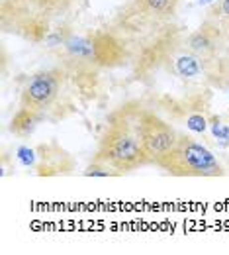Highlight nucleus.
I'll list each match as a JSON object with an SVG mask.
<instances>
[{
    "label": "nucleus",
    "instance_id": "f257e3e1",
    "mask_svg": "<svg viewBox=\"0 0 229 255\" xmlns=\"http://www.w3.org/2000/svg\"><path fill=\"white\" fill-rule=\"evenodd\" d=\"M143 112L145 110L137 104H126L112 112L94 159L110 165L120 175L147 165L149 159L143 145Z\"/></svg>",
    "mask_w": 229,
    "mask_h": 255
},
{
    "label": "nucleus",
    "instance_id": "f03ea898",
    "mask_svg": "<svg viewBox=\"0 0 229 255\" xmlns=\"http://www.w3.org/2000/svg\"><path fill=\"white\" fill-rule=\"evenodd\" d=\"M172 177H224L218 157L190 135H178L176 145L155 163Z\"/></svg>",
    "mask_w": 229,
    "mask_h": 255
},
{
    "label": "nucleus",
    "instance_id": "7ed1b4c3",
    "mask_svg": "<svg viewBox=\"0 0 229 255\" xmlns=\"http://www.w3.org/2000/svg\"><path fill=\"white\" fill-rule=\"evenodd\" d=\"M59 89H61V73L59 71L35 73L22 91V108L32 110L41 116L55 102Z\"/></svg>",
    "mask_w": 229,
    "mask_h": 255
},
{
    "label": "nucleus",
    "instance_id": "20e7f679",
    "mask_svg": "<svg viewBox=\"0 0 229 255\" xmlns=\"http://www.w3.org/2000/svg\"><path fill=\"white\" fill-rule=\"evenodd\" d=\"M4 2H14V6L12 10H2V20H8L12 16L14 22L22 26L30 14V20L24 28L35 30L37 26H45L53 16H57V12L65 10L73 0H4Z\"/></svg>",
    "mask_w": 229,
    "mask_h": 255
},
{
    "label": "nucleus",
    "instance_id": "39448f33",
    "mask_svg": "<svg viewBox=\"0 0 229 255\" xmlns=\"http://www.w3.org/2000/svg\"><path fill=\"white\" fill-rule=\"evenodd\" d=\"M176 129L155 116L153 112H143V145L149 163H157L163 155H166L178 141Z\"/></svg>",
    "mask_w": 229,
    "mask_h": 255
},
{
    "label": "nucleus",
    "instance_id": "423d86ee",
    "mask_svg": "<svg viewBox=\"0 0 229 255\" xmlns=\"http://www.w3.org/2000/svg\"><path fill=\"white\" fill-rule=\"evenodd\" d=\"M222 28L224 26H220L218 22L208 18L196 32H192L186 37V49L198 55L202 61H212L218 55L222 43H226Z\"/></svg>",
    "mask_w": 229,
    "mask_h": 255
},
{
    "label": "nucleus",
    "instance_id": "0eeeda50",
    "mask_svg": "<svg viewBox=\"0 0 229 255\" xmlns=\"http://www.w3.org/2000/svg\"><path fill=\"white\" fill-rule=\"evenodd\" d=\"M174 71H176L180 77H184V79H194V77H198V75L204 71V61H202L198 55H194L192 51L186 49V53H182V55L176 57V61H174Z\"/></svg>",
    "mask_w": 229,
    "mask_h": 255
},
{
    "label": "nucleus",
    "instance_id": "6e6552de",
    "mask_svg": "<svg viewBox=\"0 0 229 255\" xmlns=\"http://www.w3.org/2000/svg\"><path fill=\"white\" fill-rule=\"evenodd\" d=\"M180 0H135V6L143 14L151 16H170Z\"/></svg>",
    "mask_w": 229,
    "mask_h": 255
},
{
    "label": "nucleus",
    "instance_id": "1a4fd4ad",
    "mask_svg": "<svg viewBox=\"0 0 229 255\" xmlns=\"http://www.w3.org/2000/svg\"><path fill=\"white\" fill-rule=\"evenodd\" d=\"M39 118H41L39 114H35V112H32V110H26V108H22V106H20V110L16 112V116H14V120H12L10 129H12L16 135L26 137V135H30V133H32L33 126L37 124V120H39Z\"/></svg>",
    "mask_w": 229,
    "mask_h": 255
},
{
    "label": "nucleus",
    "instance_id": "9d476101",
    "mask_svg": "<svg viewBox=\"0 0 229 255\" xmlns=\"http://www.w3.org/2000/svg\"><path fill=\"white\" fill-rule=\"evenodd\" d=\"M114 175H120V173L116 169H112L110 165L96 159H92V163L84 169V177H114Z\"/></svg>",
    "mask_w": 229,
    "mask_h": 255
},
{
    "label": "nucleus",
    "instance_id": "9b49d317",
    "mask_svg": "<svg viewBox=\"0 0 229 255\" xmlns=\"http://www.w3.org/2000/svg\"><path fill=\"white\" fill-rule=\"evenodd\" d=\"M212 135L218 139L220 145H229V126L222 124L220 120H212Z\"/></svg>",
    "mask_w": 229,
    "mask_h": 255
},
{
    "label": "nucleus",
    "instance_id": "f8f14e48",
    "mask_svg": "<svg viewBox=\"0 0 229 255\" xmlns=\"http://www.w3.org/2000/svg\"><path fill=\"white\" fill-rule=\"evenodd\" d=\"M18 161L22 163V165H26V167H30L33 165V151L32 149H28V147H18Z\"/></svg>",
    "mask_w": 229,
    "mask_h": 255
},
{
    "label": "nucleus",
    "instance_id": "ddd939ff",
    "mask_svg": "<svg viewBox=\"0 0 229 255\" xmlns=\"http://www.w3.org/2000/svg\"><path fill=\"white\" fill-rule=\"evenodd\" d=\"M186 126L190 128L192 131H198V133H202V131H206V120H204L202 116H190Z\"/></svg>",
    "mask_w": 229,
    "mask_h": 255
},
{
    "label": "nucleus",
    "instance_id": "4468645a",
    "mask_svg": "<svg viewBox=\"0 0 229 255\" xmlns=\"http://www.w3.org/2000/svg\"><path fill=\"white\" fill-rule=\"evenodd\" d=\"M210 2H214V0H198V4H210Z\"/></svg>",
    "mask_w": 229,
    "mask_h": 255
},
{
    "label": "nucleus",
    "instance_id": "2eb2a0df",
    "mask_svg": "<svg viewBox=\"0 0 229 255\" xmlns=\"http://www.w3.org/2000/svg\"><path fill=\"white\" fill-rule=\"evenodd\" d=\"M228 30H229V28H228ZM228 51H229V37H228Z\"/></svg>",
    "mask_w": 229,
    "mask_h": 255
}]
</instances>
